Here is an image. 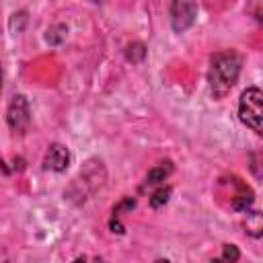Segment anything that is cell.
I'll use <instances>...</instances> for the list:
<instances>
[{
	"mask_svg": "<svg viewBox=\"0 0 263 263\" xmlns=\"http://www.w3.org/2000/svg\"><path fill=\"white\" fill-rule=\"evenodd\" d=\"M0 90H2V70H0Z\"/></svg>",
	"mask_w": 263,
	"mask_h": 263,
	"instance_id": "obj_12",
	"label": "cell"
},
{
	"mask_svg": "<svg viewBox=\"0 0 263 263\" xmlns=\"http://www.w3.org/2000/svg\"><path fill=\"white\" fill-rule=\"evenodd\" d=\"M222 257H224V259H230V261H236V259L240 257V253H238V249H236L234 245H224Z\"/></svg>",
	"mask_w": 263,
	"mask_h": 263,
	"instance_id": "obj_10",
	"label": "cell"
},
{
	"mask_svg": "<svg viewBox=\"0 0 263 263\" xmlns=\"http://www.w3.org/2000/svg\"><path fill=\"white\" fill-rule=\"evenodd\" d=\"M168 197H171V187H158L154 193H152V197H150V205L152 208H160V205H164L166 201H168Z\"/></svg>",
	"mask_w": 263,
	"mask_h": 263,
	"instance_id": "obj_7",
	"label": "cell"
},
{
	"mask_svg": "<svg viewBox=\"0 0 263 263\" xmlns=\"http://www.w3.org/2000/svg\"><path fill=\"white\" fill-rule=\"evenodd\" d=\"M197 16V2L195 0H171V23L177 33L187 31Z\"/></svg>",
	"mask_w": 263,
	"mask_h": 263,
	"instance_id": "obj_4",
	"label": "cell"
},
{
	"mask_svg": "<svg viewBox=\"0 0 263 263\" xmlns=\"http://www.w3.org/2000/svg\"><path fill=\"white\" fill-rule=\"evenodd\" d=\"M111 228H113V232H117V234H121V232H123V226H121L117 220H111Z\"/></svg>",
	"mask_w": 263,
	"mask_h": 263,
	"instance_id": "obj_11",
	"label": "cell"
},
{
	"mask_svg": "<svg viewBox=\"0 0 263 263\" xmlns=\"http://www.w3.org/2000/svg\"><path fill=\"white\" fill-rule=\"evenodd\" d=\"M171 171H173V166H171V162H168V160H166V162H160L158 166H154V168L146 175V187L160 185V183L171 175Z\"/></svg>",
	"mask_w": 263,
	"mask_h": 263,
	"instance_id": "obj_6",
	"label": "cell"
},
{
	"mask_svg": "<svg viewBox=\"0 0 263 263\" xmlns=\"http://www.w3.org/2000/svg\"><path fill=\"white\" fill-rule=\"evenodd\" d=\"M240 74V55L236 51H220L212 58L208 70V86L214 99H224L236 84Z\"/></svg>",
	"mask_w": 263,
	"mask_h": 263,
	"instance_id": "obj_1",
	"label": "cell"
},
{
	"mask_svg": "<svg viewBox=\"0 0 263 263\" xmlns=\"http://www.w3.org/2000/svg\"><path fill=\"white\" fill-rule=\"evenodd\" d=\"M70 166V152L64 144H51L43 156V168L45 171H53V173H62Z\"/></svg>",
	"mask_w": 263,
	"mask_h": 263,
	"instance_id": "obj_5",
	"label": "cell"
},
{
	"mask_svg": "<svg viewBox=\"0 0 263 263\" xmlns=\"http://www.w3.org/2000/svg\"><path fill=\"white\" fill-rule=\"evenodd\" d=\"M144 55H146V49H144L142 43H132V45L127 47V58H129L132 62H142Z\"/></svg>",
	"mask_w": 263,
	"mask_h": 263,
	"instance_id": "obj_9",
	"label": "cell"
},
{
	"mask_svg": "<svg viewBox=\"0 0 263 263\" xmlns=\"http://www.w3.org/2000/svg\"><path fill=\"white\" fill-rule=\"evenodd\" d=\"M261 90L257 86H251L247 88L242 95H240V103H238V115H240V121L247 123L253 132L261 134Z\"/></svg>",
	"mask_w": 263,
	"mask_h": 263,
	"instance_id": "obj_2",
	"label": "cell"
},
{
	"mask_svg": "<svg viewBox=\"0 0 263 263\" xmlns=\"http://www.w3.org/2000/svg\"><path fill=\"white\" fill-rule=\"evenodd\" d=\"M90 2H103V0H90Z\"/></svg>",
	"mask_w": 263,
	"mask_h": 263,
	"instance_id": "obj_13",
	"label": "cell"
},
{
	"mask_svg": "<svg viewBox=\"0 0 263 263\" xmlns=\"http://www.w3.org/2000/svg\"><path fill=\"white\" fill-rule=\"evenodd\" d=\"M6 121L12 134L23 136L31 123V113H29V103L25 99V95H14L12 101L8 103V111H6Z\"/></svg>",
	"mask_w": 263,
	"mask_h": 263,
	"instance_id": "obj_3",
	"label": "cell"
},
{
	"mask_svg": "<svg viewBox=\"0 0 263 263\" xmlns=\"http://www.w3.org/2000/svg\"><path fill=\"white\" fill-rule=\"evenodd\" d=\"M66 33H68V29H66L64 25H55V27H51V29L47 31L45 39H47V43H51V45H58V43H62V41H64Z\"/></svg>",
	"mask_w": 263,
	"mask_h": 263,
	"instance_id": "obj_8",
	"label": "cell"
}]
</instances>
